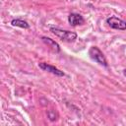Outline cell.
Segmentation results:
<instances>
[{"mask_svg":"<svg viewBox=\"0 0 126 126\" xmlns=\"http://www.w3.org/2000/svg\"><path fill=\"white\" fill-rule=\"evenodd\" d=\"M11 25L13 27H18V28H22V29H30V24L25 21V20H22V19H13L11 21Z\"/></svg>","mask_w":126,"mask_h":126,"instance_id":"obj_7","label":"cell"},{"mask_svg":"<svg viewBox=\"0 0 126 126\" xmlns=\"http://www.w3.org/2000/svg\"><path fill=\"white\" fill-rule=\"evenodd\" d=\"M40 38H41L42 42H43L45 45H47V47H49L53 52L59 53V52L61 51L60 45H59L54 39H52V38H50V37H47V36H41Z\"/></svg>","mask_w":126,"mask_h":126,"instance_id":"obj_6","label":"cell"},{"mask_svg":"<svg viewBox=\"0 0 126 126\" xmlns=\"http://www.w3.org/2000/svg\"><path fill=\"white\" fill-rule=\"evenodd\" d=\"M49 31L55 36H57L58 38H60L62 41H65V42H73V41H75V39H77V36H78L75 32L63 30V29H60L55 26H50Z\"/></svg>","mask_w":126,"mask_h":126,"instance_id":"obj_1","label":"cell"},{"mask_svg":"<svg viewBox=\"0 0 126 126\" xmlns=\"http://www.w3.org/2000/svg\"><path fill=\"white\" fill-rule=\"evenodd\" d=\"M68 23L72 27L82 26L85 24V19L81 14L78 13H70L68 15Z\"/></svg>","mask_w":126,"mask_h":126,"instance_id":"obj_5","label":"cell"},{"mask_svg":"<svg viewBox=\"0 0 126 126\" xmlns=\"http://www.w3.org/2000/svg\"><path fill=\"white\" fill-rule=\"evenodd\" d=\"M47 116H48V118H49L50 121H55L57 119V117H58L57 113L54 110H48L47 111Z\"/></svg>","mask_w":126,"mask_h":126,"instance_id":"obj_8","label":"cell"},{"mask_svg":"<svg viewBox=\"0 0 126 126\" xmlns=\"http://www.w3.org/2000/svg\"><path fill=\"white\" fill-rule=\"evenodd\" d=\"M106 24L108 27H110L113 30H118V31H126V22L116 16H111L106 19Z\"/></svg>","mask_w":126,"mask_h":126,"instance_id":"obj_3","label":"cell"},{"mask_svg":"<svg viewBox=\"0 0 126 126\" xmlns=\"http://www.w3.org/2000/svg\"><path fill=\"white\" fill-rule=\"evenodd\" d=\"M123 75L126 77V69H124V70H123Z\"/></svg>","mask_w":126,"mask_h":126,"instance_id":"obj_9","label":"cell"},{"mask_svg":"<svg viewBox=\"0 0 126 126\" xmlns=\"http://www.w3.org/2000/svg\"><path fill=\"white\" fill-rule=\"evenodd\" d=\"M38 67L43 70V71H46L48 73H51L52 75H55L57 77H64L65 76V73L63 71H61L60 69H58L57 67L53 66V65H50L48 63H45V62H40L38 63Z\"/></svg>","mask_w":126,"mask_h":126,"instance_id":"obj_4","label":"cell"},{"mask_svg":"<svg viewBox=\"0 0 126 126\" xmlns=\"http://www.w3.org/2000/svg\"><path fill=\"white\" fill-rule=\"evenodd\" d=\"M89 55L91 57V59L94 62H96L97 64L107 68L108 67V63L107 60L104 56V54L102 53V51L97 47V46H92L89 49Z\"/></svg>","mask_w":126,"mask_h":126,"instance_id":"obj_2","label":"cell"}]
</instances>
